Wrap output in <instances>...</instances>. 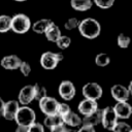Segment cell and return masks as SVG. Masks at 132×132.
I'll return each mask as SVG.
<instances>
[{
	"instance_id": "cell-1",
	"label": "cell",
	"mask_w": 132,
	"mask_h": 132,
	"mask_svg": "<svg viewBox=\"0 0 132 132\" xmlns=\"http://www.w3.org/2000/svg\"><path fill=\"white\" fill-rule=\"evenodd\" d=\"M77 29L80 35L87 39H95L101 33V25L94 18H86L79 21Z\"/></svg>"
},
{
	"instance_id": "cell-2",
	"label": "cell",
	"mask_w": 132,
	"mask_h": 132,
	"mask_svg": "<svg viewBox=\"0 0 132 132\" xmlns=\"http://www.w3.org/2000/svg\"><path fill=\"white\" fill-rule=\"evenodd\" d=\"M31 20L25 13H16L11 16V27L12 30L16 34H25L31 29Z\"/></svg>"
},
{
	"instance_id": "cell-3",
	"label": "cell",
	"mask_w": 132,
	"mask_h": 132,
	"mask_svg": "<svg viewBox=\"0 0 132 132\" xmlns=\"http://www.w3.org/2000/svg\"><path fill=\"white\" fill-rule=\"evenodd\" d=\"M35 120H36L35 111L31 107L26 105V106H20L19 107L13 121H15L16 125L29 127L30 125H32L35 122Z\"/></svg>"
},
{
	"instance_id": "cell-4",
	"label": "cell",
	"mask_w": 132,
	"mask_h": 132,
	"mask_svg": "<svg viewBox=\"0 0 132 132\" xmlns=\"http://www.w3.org/2000/svg\"><path fill=\"white\" fill-rule=\"evenodd\" d=\"M63 58L64 56L62 53L44 52L40 57V65L45 70H53L58 66Z\"/></svg>"
},
{
	"instance_id": "cell-5",
	"label": "cell",
	"mask_w": 132,
	"mask_h": 132,
	"mask_svg": "<svg viewBox=\"0 0 132 132\" xmlns=\"http://www.w3.org/2000/svg\"><path fill=\"white\" fill-rule=\"evenodd\" d=\"M82 96L85 99H91L97 101L103 95L102 87L97 82H87L81 89Z\"/></svg>"
},
{
	"instance_id": "cell-6",
	"label": "cell",
	"mask_w": 132,
	"mask_h": 132,
	"mask_svg": "<svg viewBox=\"0 0 132 132\" xmlns=\"http://www.w3.org/2000/svg\"><path fill=\"white\" fill-rule=\"evenodd\" d=\"M118 123V117L111 106H107L104 109H102L101 112V123L103 128L109 131H112L114 126Z\"/></svg>"
},
{
	"instance_id": "cell-7",
	"label": "cell",
	"mask_w": 132,
	"mask_h": 132,
	"mask_svg": "<svg viewBox=\"0 0 132 132\" xmlns=\"http://www.w3.org/2000/svg\"><path fill=\"white\" fill-rule=\"evenodd\" d=\"M38 105H39V108H40V110L43 114L51 116V114H56L57 113L59 102L56 98L46 96V97H44V98H42L38 101Z\"/></svg>"
},
{
	"instance_id": "cell-8",
	"label": "cell",
	"mask_w": 132,
	"mask_h": 132,
	"mask_svg": "<svg viewBox=\"0 0 132 132\" xmlns=\"http://www.w3.org/2000/svg\"><path fill=\"white\" fill-rule=\"evenodd\" d=\"M58 92H59V95L62 99H64L66 101H69V100L73 99V97L75 96L76 90H75V87H74L72 81L62 80L59 85Z\"/></svg>"
},
{
	"instance_id": "cell-9",
	"label": "cell",
	"mask_w": 132,
	"mask_h": 132,
	"mask_svg": "<svg viewBox=\"0 0 132 132\" xmlns=\"http://www.w3.org/2000/svg\"><path fill=\"white\" fill-rule=\"evenodd\" d=\"M110 94L111 97L117 101V102H124V101H128L131 93L130 91L127 89V87L117 84L113 85L110 88Z\"/></svg>"
},
{
	"instance_id": "cell-10",
	"label": "cell",
	"mask_w": 132,
	"mask_h": 132,
	"mask_svg": "<svg viewBox=\"0 0 132 132\" xmlns=\"http://www.w3.org/2000/svg\"><path fill=\"white\" fill-rule=\"evenodd\" d=\"M34 100V89L32 85H27L23 87L18 95V102L22 104V106H26L30 104Z\"/></svg>"
},
{
	"instance_id": "cell-11",
	"label": "cell",
	"mask_w": 132,
	"mask_h": 132,
	"mask_svg": "<svg viewBox=\"0 0 132 132\" xmlns=\"http://www.w3.org/2000/svg\"><path fill=\"white\" fill-rule=\"evenodd\" d=\"M19 107H20V104H19V102L16 100H8L7 102H4L2 117L5 120L13 121Z\"/></svg>"
},
{
	"instance_id": "cell-12",
	"label": "cell",
	"mask_w": 132,
	"mask_h": 132,
	"mask_svg": "<svg viewBox=\"0 0 132 132\" xmlns=\"http://www.w3.org/2000/svg\"><path fill=\"white\" fill-rule=\"evenodd\" d=\"M21 62H22V60L19 56H16V55H7V56H4L1 59L0 65L6 70H15V69H19Z\"/></svg>"
},
{
	"instance_id": "cell-13",
	"label": "cell",
	"mask_w": 132,
	"mask_h": 132,
	"mask_svg": "<svg viewBox=\"0 0 132 132\" xmlns=\"http://www.w3.org/2000/svg\"><path fill=\"white\" fill-rule=\"evenodd\" d=\"M77 109H78L79 113L85 117V116H88V114L96 111L98 109V104H97V101H95V100L84 99L79 102Z\"/></svg>"
},
{
	"instance_id": "cell-14",
	"label": "cell",
	"mask_w": 132,
	"mask_h": 132,
	"mask_svg": "<svg viewBox=\"0 0 132 132\" xmlns=\"http://www.w3.org/2000/svg\"><path fill=\"white\" fill-rule=\"evenodd\" d=\"M112 108H113L118 119H129L132 113V107L127 101L117 102Z\"/></svg>"
},
{
	"instance_id": "cell-15",
	"label": "cell",
	"mask_w": 132,
	"mask_h": 132,
	"mask_svg": "<svg viewBox=\"0 0 132 132\" xmlns=\"http://www.w3.org/2000/svg\"><path fill=\"white\" fill-rule=\"evenodd\" d=\"M101 112L102 109H97L96 111L85 116L81 119V125L84 126H90V127H95L97 125H99L101 123Z\"/></svg>"
},
{
	"instance_id": "cell-16",
	"label": "cell",
	"mask_w": 132,
	"mask_h": 132,
	"mask_svg": "<svg viewBox=\"0 0 132 132\" xmlns=\"http://www.w3.org/2000/svg\"><path fill=\"white\" fill-rule=\"evenodd\" d=\"M61 118H62L64 125H68L72 128H76V127H79L81 125V118L77 113H75L71 110Z\"/></svg>"
},
{
	"instance_id": "cell-17",
	"label": "cell",
	"mask_w": 132,
	"mask_h": 132,
	"mask_svg": "<svg viewBox=\"0 0 132 132\" xmlns=\"http://www.w3.org/2000/svg\"><path fill=\"white\" fill-rule=\"evenodd\" d=\"M44 35H45V37H46V39H47L48 41L56 42L57 39H58L62 34H61V30H60V28L53 22V23L47 27V29L45 30Z\"/></svg>"
},
{
	"instance_id": "cell-18",
	"label": "cell",
	"mask_w": 132,
	"mask_h": 132,
	"mask_svg": "<svg viewBox=\"0 0 132 132\" xmlns=\"http://www.w3.org/2000/svg\"><path fill=\"white\" fill-rule=\"evenodd\" d=\"M52 23L53 21L50 19H40L31 25V29L33 30V32L37 34H44L45 30Z\"/></svg>"
},
{
	"instance_id": "cell-19",
	"label": "cell",
	"mask_w": 132,
	"mask_h": 132,
	"mask_svg": "<svg viewBox=\"0 0 132 132\" xmlns=\"http://www.w3.org/2000/svg\"><path fill=\"white\" fill-rule=\"evenodd\" d=\"M70 5L74 10L87 11L92 7L93 1L92 0H70Z\"/></svg>"
},
{
	"instance_id": "cell-20",
	"label": "cell",
	"mask_w": 132,
	"mask_h": 132,
	"mask_svg": "<svg viewBox=\"0 0 132 132\" xmlns=\"http://www.w3.org/2000/svg\"><path fill=\"white\" fill-rule=\"evenodd\" d=\"M43 124L45 127H47L48 129L54 127V126H57V125H61L63 124V121H62V118L59 116V114H51V116H46L44 121H43Z\"/></svg>"
},
{
	"instance_id": "cell-21",
	"label": "cell",
	"mask_w": 132,
	"mask_h": 132,
	"mask_svg": "<svg viewBox=\"0 0 132 132\" xmlns=\"http://www.w3.org/2000/svg\"><path fill=\"white\" fill-rule=\"evenodd\" d=\"M11 27V16L7 14H0V33H6Z\"/></svg>"
},
{
	"instance_id": "cell-22",
	"label": "cell",
	"mask_w": 132,
	"mask_h": 132,
	"mask_svg": "<svg viewBox=\"0 0 132 132\" xmlns=\"http://www.w3.org/2000/svg\"><path fill=\"white\" fill-rule=\"evenodd\" d=\"M110 63V58L105 53H99L95 57V64L99 67H105Z\"/></svg>"
},
{
	"instance_id": "cell-23",
	"label": "cell",
	"mask_w": 132,
	"mask_h": 132,
	"mask_svg": "<svg viewBox=\"0 0 132 132\" xmlns=\"http://www.w3.org/2000/svg\"><path fill=\"white\" fill-rule=\"evenodd\" d=\"M33 89H34V100L39 101L40 99L47 96V91H46L45 87H43L39 84H35L33 86Z\"/></svg>"
},
{
	"instance_id": "cell-24",
	"label": "cell",
	"mask_w": 132,
	"mask_h": 132,
	"mask_svg": "<svg viewBox=\"0 0 132 132\" xmlns=\"http://www.w3.org/2000/svg\"><path fill=\"white\" fill-rule=\"evenodd\" d=\"M56 44L57 46L60 48V50H66L69 47V45L71 44V38L69 36H66V35H61L57 41H56Z\"/></svg>"
},
{
	"instance_id": "cell-25",
	"label": "cell",
	"mask_w": 132,
	"mask_h": 132,
	"mask_svg": "<svg viewBox=\"0 0 132 132\" xmlns=\"http://www.w3.org/2000/svg\"><path fill=\"white\" fill-rule=\"evenodd\" d=\"M117 42L121 48H127L130 44V37L124 33H121V34H119V36L117 38Z\"/></svg>"
},
{
	"instance_id": "cell-26",
	"label": "cell",
	"mask_w": 132,
	"mask_h": 132,
	"mask_svg": "<svg viewBox=\"0 0 132 132\" xmlns=\"http://www.w3.org/2000/svg\"><path fill=\"white\" fill-rule=\"evenodd\" d=\"M132 129L129 124L124 122H118L114 128L112 129V132H131Z\"/></svg>"
},
{
	"instance_id": "cell-27",
	"label": "cell",
	"mask_w": 132,
	"mask_h": 132,
	"mask_svg": "<svg viewBox=\"0 0 132 132\" xmlns=\"http://www.w3.org/2000/svg\"><path fill=\"white\" fill-rule=\"evenodd\" d=\"M78 24H79V21L76 18H69L65 22V24H64V28L66 30H69L70 31V30H73V29L77 28L78 27Z\"/></svg>"
},
{
	"instance_id": "cell-28",
	"label": "cell",
	"mask_w": 132,
	"mask_h": 132,
	"mask_svg": "<svg viewBox=\"0 0 132 132\" xmlns=\"http://www.w3.org/2000/svg\"><path fill=\"white\" fill-rule=\"evenodd\" d=\"M93 2L100 8L102 9H107V8H110L113 3H114V0H93Z\"/></svg>"
},
{
	"instance_id": "cell-29",
	"label": "cell",
	"mask_w": 132,
	"mask_h": 132,
	"mask_svg": "<svg viewBox=\"0 0 132 132\" xmlns=\"http://www.w3.org/2000/svg\"><path fill=\"white\" fill-rule=\"evenodd\" d=\"M19 69H20L21 73H22L24 76H29L30 73H31V70H32V69H31V65H30L28 62H26V61H22V62H21Z\"/></svg>"
},
{
	"instance_id": "cell-30",
	"label": "cell",
	"mask_w": 132,
	"mask_h": 132,
	"mask_svg": "<svg viewBox=\"0 0 132 132\" xmlns=\"http://www.w3.org/2000/svg\"><path fill=\"white\" fill-rule=\"evenodd\" d=\"M69 111H70V107H69L68 104H66V103H60L59 102L58 109H57V114H59L60 117H63L66 113H68Z\"/></svg>"
},
{
	"instance_id": "cell-31",
	"label": "cell",
	"mask_w": 132,
	"mask_h": 132,
	"mask_svg": "<svg viewBox=\"0 0 132 132\" xmlns=\"http://www.w3.org/2000/svg\"><path fill=\"white\" fill-rule=\"evenodd\" d=\"M28 132H44V127L40 123L34 122L28 127Z\"/></svg>"
},
{
	"instance_id": "cell-32",
	"label": "cell",
	"mask_w": 132,
	"mask_h": 132,
	"mask_svg": "<svg viewBox=\"0 0 132 132\" xmlns=\"http://www.w3.org/2000/svg\"><path fill=\"white\" fill-rule=\"evenodd\" d=\"M76 132H95L94 127H90V126H81Z\"/></svg>"
},
{
	"instance_id": "cell-33",
	"label": "cell",
	"mask_w": 132,
	"mask_h": 132,
	"mask_svg": "<svg viewBox=\"0 0 132 132\" xmlns=\"http://www.w3.org/2000/svg\"><path fill=\"white\" fill-rule=\"evenodd\" d=\"M65 126H66V125H64V124L57 125V126H54V127L50 128V130H51V132H61V131L65 128Z\"/></svg>"
},
{
	"instance_id": "cell-34",
	"label": "cell",
	"mask_w": 132,
	"mask_h": 132,
	"mask_svg": "<svg viewBox=\"0 0 132 132\" xmlns=\"http://www.w3.org/2000/svg\"><path fill=\"white\" fill-rule=\"evenodd\" d=\"M15 132H28V127L18 125L16 126V129H15Z\"/></svg>"
},
{
	"instance_id": "cell-35",
	"label": "cell",
	"mask_w": 132,
	"mask_h": 132,
	"mask_svg": "<svg viewBox=\"0 0 132 132\" xmlns=\"http://www.w3.org/2000/svg\"><path fill=\"white\" fill-rule=\"evenodd\" d=\"M3 107H4V101L3 99L0 97V117H2V111H3Z\"/></svg>"
},
{
	"instance_id": "cell-36",
	"label": "cell",
	"mask_w": 132,
	"mask_h": 132,
	"mask_svg": "<svg viewBox=\"0 0 132 132\" xmlns=\"http://www.w3.org/2000/svg\"><path fill=\"white\" fill-rule=\"evenodd\" d=\"M61 132H76L74 129H69V128H66V126H65V128L61 131Z\"/></svg>"
},
{
	"instance_id": "cell-37",
	"label": "cell",
	"mask_w": 132,
	"mask_h": 132,
	"mask_svg": "<svg viewBox=\"0 0 132 132\" xmlns=\"http://www.w3.org/2000/svg\"><path fill=\"white\" fill-rule=\"evenodd\" d=\"M13 1H16V2H24V1H27V0H13Z\"/></svg>"
},
{
	"instance_id": "cell-38",
	"label": "cell",
	"mask_w": 132,
	"mask_h": 132,
	"mask_svg": "<svg viewBox=\"0 0 132 132\" xmlns=\"http://www.w3.org/2000/svg\"><path fill=\"white\" fill-rule=\"evenodd\" d=\"M131 132H132V131H131Z\"/></svg>"
}]
</instances>
